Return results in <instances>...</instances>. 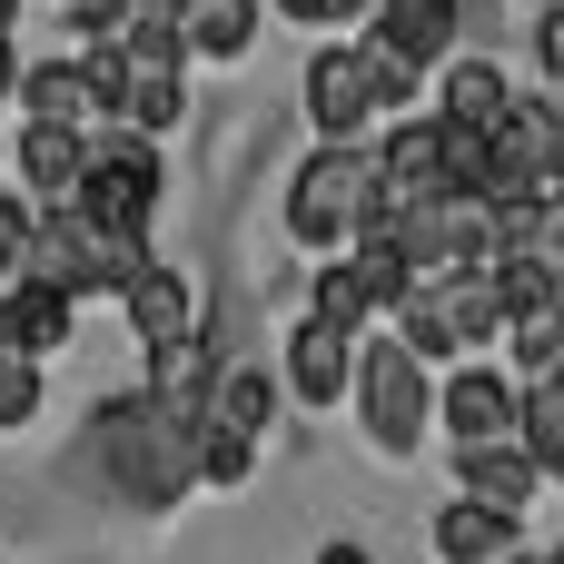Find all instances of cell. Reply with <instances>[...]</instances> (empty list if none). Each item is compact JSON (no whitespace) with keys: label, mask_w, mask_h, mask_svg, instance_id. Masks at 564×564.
Instances as JSON below:
<instances>
[{"label":"cell","mask_w":564,"mask_h":564,"mask_svg":"<svg viewBox=\"0 0 564 564\" xmlns=\"http://www.w3.org/2000/svg\"><path fill=\"white\" fill-rule=\"evenodd\" d=\"M89 456H99V476L119 486V506H139V516H159V506H178V496L198 486V426L159 416L149 397L99 406V416H89Z\"/></svg>","instance_id":"1"},{"label":"cell","mask_w":564,"mask_h":564,"mask_svg":"<svg viewBox=\"0 0 564 564\" xmlns=\"http://www.w3.org/2000/svg\"><path fill=\"white\" fill-rule=\"evenodd\" d=\"M139 268H149V228H109L79 198L69 208H40V268H30V288H59L79 307V297H119Z\"/></svg>","instance_id":"2"},{"label":"cell","mask_w":564,"mask_h":564,"mask_svg":"<svg viewBox=\"0 0 564 564\" xmlns=\"http://www.w3.org/2000/svg\"><path fill=\"white\" fill-rule=\"evenodd\" d=\"M367 198H377V149H307V159L288 169V238L347 258Z\"/></svg>","instance_id":"3"},{"label":"cell","mask_w":564,"mask_h":564,"mask_svg":"<svg viewBox=\"0 0 564 564\" xmlns=\"http://www.w3.org/2000/svg\"><path fill=\"white\" fill-rule=\"evenodd\" d=\"M357 426L377 456H416L436 426V377L397 347V337H357Z\"/></svg>","instance_id":"4"},{"label":"cell","mask_w":564,"mask_h":564,"mask_svg":"<svg viewBox=\"0 0 564 564\" xmlns=\"http://www.w3.org/2000/svg\"><path fill=\"white\" fill-rule=\"evenodd\" d=\"M159 139L139 129H89V178H79V208L109 218V228H149L159 218Z\"/></svg>","instance_id":"5"},{"label":"cell","mask_w":564,"mask_h":564,"mask_svg":"<svg viewBox=\"0 0 564 564\" xmlns=\"http://www.w3.org/2000/svg\"><path fill=\"white\" fill-rule=\"evenodd\" d=\"M278 387H288L297 406H347V397H357V337L327 327V317H297V327L278 337Z\"/></svg>","instance_id":"6"},{"label":"cell","mask_w":564,"mask_h":564,"mask_svg":"<svg viewBox=\"0 0 564 564\" xmlns=\"http://www.w3.org/2000/svg\"><path fill=\"white\" fill-rule=\"evenodd\" d=\"M516 406H525L516 367H456V377L436 387V426H446V456H456V446H506V436H516Z\"/></svg>","instance_id":"7"},{"label":"cell","mask_w":564,"mask_h":564,"mask_svg":"<svg viewBox=\"0 0 564 564\" xmlns=\"http://www.w3.org/2000/svg\"><path fill=\"white\" fill-rule=\"evenodd\" d=\"M367 119H387L377 89H367V59L357 50H317L307 59V129H317V149H357Z\"/></svg>","instance_id":"8"},{"label":"cell","mask_w":564,"mask_h":564,"mask_svg":"<svg viewBox=\"0 0 564 564\" xmlns=\"http://www.w3.org/2000/svg\"><path fill=\"white\" fill-rule=\"evenodd\" d=\"M119 317L139 327V347H169V337H198V327H208V288H198L188 268L149 258V268L119 288Z\"/></svg>","instance_id":"9"},{"label":"cell","mask_w":564,"mask_h":564,"mask_svg":"<svg viewBox=\"0 0 564 564\" xmlns=\"http://www.w3.org/2000/svg\"><path fill=\"white\" fill-rule=\"evenodd\" d=\"M218 377H228V357L208 347V327L198 337H169V347H149V406L159 416H178V426H208V397H218Z\"/></svg>","instance_id":"10"},{"label":"cell","mask_w":564,"mask_h":564,"mask_svg":"<svg viewBox=\"0 0 564 564\" xmlns=\"http://www.w3.org/2000/svg\"><path fill=\"white\" fill-rule=\"evenodd\" d=\"M10 169L30 208H69L89 178V129H10Z\"/></svg>","instance_id":"11"},{"label":"cell","mask_w":564,"mask_h":564,"mask_svg":"<svg viewBox=\"0 0 564 564\" xmlns=\"http://www.w3.org/2000/svg\"><path fill=\"white\" fill-rule=\"evenodd\" d=\"M377 188L406 198V208L446 198V129H436V109H416V119H397V129L377 139Z\"/></svg>","instance_id":"12"},{"label":"cell","mask_w":564,"mask_h":564,"mask_svg":"<svg viewBox=\"0 0 564 564\" xmlns=\"http://www.w3.org/2000/svg\"><path fill=\"white\" fill-rule=\"evenodd\" d=\"M20 129H99L89 69H79V59H30V69H20Z\"/></svg>","instance_id":"13"},{"label":"cell","mask_w":564,"mask_h":564,"mask_svg":"<svg viewBox=\"0 0 564 564\" xmlns=\"http://www.w3.org/2000/svg\"><path fill=\"white\" fill-rule=\"evenodd\" d=\"M456 486H466L476 506H496V516H525L545 476H535V456L506 436V446H456Z\"/></svg>","instance_id":"14"},{"label":"cell","mask_w":564,"mask_h":564,"mask_svg":"<svg viewBox=\"0 0 564 564\" xmlns=\"http://www.w3.org/2000/svg\"><path fill=\"white\" fill-rule=\"evenodd\" d=\"M69 297L59 288H10L0 297V357H30V367H50L59 347H69Z\"/></svg>","instance_id":"15"},{"label":"cell","mask_w":564,"mask_h":564,"mask_svg":"<svg viewBox=\"0 0 564 564\" xmlns=\"http://www.w3.org/2000/svg\"><path fill=\"white\" fill-rule=\"evenodd\" d=\"M506 109H516V79L496 59H446V79H436V119L446 129H506Z\"/></svg>","instance_id":"16"},{"label":"cell","mask_w":564,"mask_h":564,"mask_svg":"<svg viewBox=\"0 0 564 564\" xmlns=\"http://www.w3.org/2000/svg\"><path fill=\"white\" fill-rule=\"evenodd\" d=\"M367 40H387L397 59H416V69H436V59L456 50V0H377V20H367Z\"/></svg>","instance_id":"17"},{"label":"cell","mask_w":564,"mask_h":564,"mask_svg":"<svg viewBox=\"0 0 564 564\" xmlns=\"http://www.w3.org/2000/svg\"><path fill=\"white\" fill-rule=\"evenodd\" d=\"M496 149H506L535 188H564V109L555 99H516L506 129H496Z\"/></svg>","instance_id":"18"},{"label":"cell","mask_w":564,"mask_h":564,"mask_svg":"<svg viewBox=\"0 0 564 564\" xmlns=\"http://www.w3.org/2000/svg\"><path fill=\"white\" fill-rule=\"evenodd\" d=\"M397 347H406L426 377H436V367H446V377L466 367V337H456V317H446V288H436V278H416V288H406V307H397Z\"/></svg>","instance_id":"19"},{"label":"cell","mask_w":564,"mask_h":564,"mask_svg":"<svg viewBox=\"0 0 564 564\" xmlns=\"http://www.w3.org/2000/svg\"><path fill=\"white\" fill-rule=\"evenodd\" d=\"M516 525H525V516H496V506L456 496V506L436 516V555H446V564H506V555H525Z\"/></svg>","instance_id":"20"},{"label":"cell","mask_w":564,"mask_h":564,"mask_svg":"<svg viewBox=\"0 0 564 564\" xmlns=\"http://www.w3.org/2000/svg\"><path fill=\"white\" fill-rule=\"evenodd\" d=\"M436 288H446V317H456L466 357H476V347H506V297H496V268H446Z\"/></svg>","instance_id":"21"},{"label":"cell","mask_w":564,"mask_h":564,"mask_svg":"<svg viewBox=\"0 0 564 564\" xmlns=\"http://www.w3.org/2000/svg\"><path fill=\"white\" fill-rule=\"evenodd\" d=\"M516 446L535 456V476H545V486H564V377L525 387V406H516Z\"/></svg>","instance_id":"22"},{"label":"cell","mask_w":564,"mask_h":564,"mask_svg":"<svg viewBox=\"0 0 564 564\" xmlns=\"http://www.w3.org/2000/svg\"><path fill=\"white\" fill-rule=\"evenodd\" d=\"M278 416V367H228L218 397H208V426H238V436H268Z\"/></svg>","instance_id":"23"},{"label":"cell","mask_w":564,"mask_h":564,"mask_svg":"<svg viewBox=\"0 0 564 564\" xmlns=\"http://www.w3.org/2000/svg\"><path fill=\"white\" fill-rule=\"evenodd\" d=\"M506 357H516V387H545V377H564V297L506 327Z\"/></svg>","instance_id":"24"},{"label":"cell","mask_w":564,"mask_h":564,"mask_svg":"<svg viewBox=\"0 0 564 564\" xmlns=\"http://www.w3.org/2000/svg\"><path fill=\"white\" fill-rule=\"evenodd\" d=\"M248 40H258V0H198L188 10V50L198 59H248Z\"/></svg>","instance_id":"25"},{"label":"cell","mask_w":564,"mask_h":564,"mask_svg":"<svg viewBox=\"0 0 564 564\" xmlns=\"http://www.w3.org/2000/svg\"><path fill=\"white\" fill-rule=\"evenodd\" d=\"M496 268V297H506V327L516 317H535V307H555L564 288H555V258L545 248H516V258H486Z\"/></svg>","instance_id":"26"},{"label":"cell","mask_w":564,"mask_h":564,"mask_svg":"<svg viewBox=\"0 0 564 564\" xmlns=\"http://www.w3.org/2000/svg\"><path fill=\"white\" fill-rule=\"evenodd\" d=\"M178 119H188V79H178V69H139V79H129V109H119V129L159 139V129H178Z\"/></svg>","instance_id":"27"},{"label":"cell","mask_w":564,"mask_h":564,"mask_svg":"<svg viewBox=\"0 0 564 564\" xmlns=\"http://www.w3.org/2000/svg\"><path fill=\"white\" fill-rule=\"evenodd\" d=\"M357 59H367V89H377V109L416 119V89H426V69H416V59H397L387 40H357Z\"/></svg>","instance_id":"28"},{"label":"cell","mask_w":564,"mask_h":564,"mask_svg":"<svg viewBox=\"0 0 564 564\" xmlns=\"http://www.w3.org/2000/svg\"><path fill=\"white\" fill-rule=\"evenodd\" d=\"M248 476H258V436L198 426V486H248Z\"/></svg>","instance_id":"29"},{"label":"cell","mask_w":564,"mask_h":564,"mask_svg":"<svg viewBox=\"0 0 564 564\" xmlns=\"http://www.w3.org/2000/svg\"><path fill=\"white\" fill-rule=\"evenodd\" d=\"M30 268H40V208L0 198V288H30Z\"/></svg>","instance_id":"30"},{"label":"cell","mask_w":564,"mask_h":564,"mask_svg":"<svg viewBox=\"0 0 564 564\" xmlns=\"http://www.w3.org/2000/svg\"><path fill=\"white\" fill-rule=\"evenodd\" d=\"M317 297H307V317H327V327H347V337H367V297H357V278H347V258H327L317 278H307Z\"/></svg>","instance_id":"31"},{"label":"cell","mask_w":564,"mask_h":564,"mask_svg":"<svg viewBox=\"0 0 564 564\" xmlns=\"http://www.w3.org/2000/svg\"><path fill=\"white\" fill-rule=\"evenodd\" d=\"M119 50H129V69H188V30L178 20H129Z\"/></svg>","instance_id":"32"},{"label":"cell","mask_w":564,"mask_h":564,"mask_svg":"<svg viewBox=\"0 0 564 564\" xmlns=\"http://www.w3.org/2000/svg\"><path fill=\"white\" fill-rule=\"evenodd\" d=\"M30 416H40V367L0 357V426H30Z\"/></svg>","instance_id":"33"},{"label":"cell","mask_w":564,"mask_h":564,"mask_svg":"<svg viewBox=\"0 0 564 564\" xmlns=\"http://www.w3.org/2000/svg\"><path fill=\"white\" fill-rule=\"evenodd\" d=\"M535 69H545V79L564 89V0L545 10V20H535Z\"/></svg>","instance_id":"34"},{"label":"cell","mask_w":564,"mask_h":564,"mask_svg":"<svg viewBox=\"0 0 564 564\" xmlns=\"http://www.w3.org/2000/svg\"><path fill=\"white\" fill-rule=\"evenodd\" d=\"M188 10L198 0H129V20H178V30H188Z\"/></svg>","instance_id":"35"},{"label":"cell","mask_w":564,"mask_h":564,"mask_svg":"<svg viewBox=\"0 0 564 564\" xmlns=\"http://www.w3.org/2000/svg\"><path fill=\"white\" fill-rule=\"evenodd\" d=\"M545 258H564V188H545Z\"/></svg>","instance_id":"36"},{"label":"cell","mask_w":564,"mask_h":564,"mask_svg":"<svg viewBox=\"0 0 564 564\" xmlns=\"http://www.w3.org/2000/svg\"><path fill=\"white\" fill-rule=\"evenodd\" d=\"M278 20H297V30H327V0H278Z\"/></svg>","instance_id":"37"},{"label":"cell","mask_w":564,"mask_h":564,"mask_svg":"<svg viewBox=\"0 0 564 564\" xmlns=\"http://www.w3.org/2000/svg\"><path fill=\"white\" fill-rule=\"evenodd\" d=\"M20 69H30V59H20V50L0 40V99H20Z\"/></svg>","instance_id":"38"},{"label":"cell","mask_w":564,"mask_h":564,"mask_svg":"<svg viewBox=\"0 0 564 564\" xmlns=\"http://www.w3.org/2000/svg\"><path fill=\"white\" fill-rule=\"evenodd\" d=\"M317 564H377V555H367V545H347V535H337V545H317Z\"/></svg>","instance_id":"39"},{"label":"cell","mask_w":564,"mask_h":564,"mask_svg":"<svg viewBox=\"0 0 564 564\" xmlns=\"http://www.w3.org/2000/svg\"><path fill=\"white\" fill-rule=\"evenodd\" d=\"M327 20H377V0H327Z\"/></svg>","instance_id":"40"},{"label":"cell","mask_w":564,"mask_h":564,"mask_svg":"<svg viewBox=\"0 0 564 564\" xmlns=\"http://www.w3.org/2000/svg\"><path fill=\"white\" fill-rule=\"evenodd\" d=\"M59 10H89V0H59Z\"/></svg>","instance_id":"41"},{"label":"cell","mask_w":564,"mask_h":564,"mask_svg":"<svg viewBox=\"0 0 564 564\" xmlns=\"http://www.w3.org/2000/svg\"><path fill=\"white\" fill-rule=\"evenodd\" d=\"M506 564H535V555H506Z\"/></svg>","instance_id":"42"},{"label":"cell","mask_w":564,"mask_h":564,"mask_svg":"<svg viewBox=\"0 0 564 564\" xmlns=\"http://www.w3.org/2000/svg\"><path fill=\"white\" fill-rule=\"evenodd\" d=\"M555 288H564V258H555Z\"/></svg>","instance_id":"43"},{"label":"cell","mask_w":564,"mask_h":564,"mask_svg":"<svg viewBox=\"0 0 564 564\" xmlns=\"http://www.w3.org/2000/svg\"><path fill=\"white\" fill-rule=\"evenodd\" d=\"M535 564H564V555H535Z\"/></svg>","instance_id":"44"},{"label":"cell","mask_w":564,"mask_h":564,"mask_svg":"<svg viewBox=\"0 0 564 564\" xmlns=\"http://www.w3.org/2000/svg\"><path fill=\"white\" fill-rule=\"evenodd\" d=\"M0 159H10V139H0Z\"/></svg>","instance_id":"45"},{"label":"cell","mask_w":564,"mask_h":564,"mask_svg":"<svg viewBox=\"0 0 564 564\" xmlns=\"http://www.w3.org/2000/svg\"><path fill=\"white\" fill-rule=\"evenodd\" d=\"M555 109H564V89H555Z\"/></svg>","instance_id":"46"},{"label":"cell","mask_w":564,"mask_h":564,"mask_svg":"<svg viewBox=\"0 0 564 564\" xmlns=\"http://www.w3.org/2000/svg\"><path fill=\"white\" fill-rule=\"evenodd\" d=\"M0 297H10V288H0Z\"/></svg>","instance_id":"47"}]
</instances>
